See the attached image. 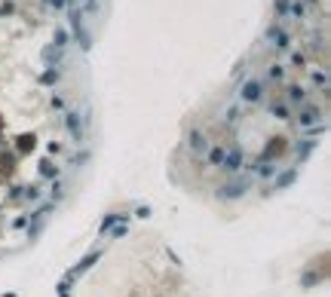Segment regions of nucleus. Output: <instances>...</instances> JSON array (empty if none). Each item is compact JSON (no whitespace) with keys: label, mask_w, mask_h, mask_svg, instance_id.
I'll use <instances>...</instances> for the list:
<instances>
[{"label":"nucleus","mask_w":331,"mask_h":297,"mask_svg":"<svg viewBox=\"0 0 331 297\" xmlns=\"http://www.w3.org/2000/svg\"><path fill=\"white\" fill-rule=\"evenodd\" d=\"M248 184H252L248 178H233V181L227 184V187H221V190H218V196H221V199H230V196H239V193H245V190H248Z\"/></svg>","instance_id":"nucleus-4"},{"label":"nucleus","mask_w":331,"mask_h":297,"mask_svg":"<svg viewBox=\"0 0 331 297\" xmlns=\"http://www.w3.org/2000/svg\"><path fill=\"white\" fill-rule=\"evenodd\" d=\"M267 77H270L273 83H282V77H285V67H282V65H270V67H267Z\"/></svg>","instance_id":"nucleus-13"},{"label":"nucleus","mask_w":331,"mask_h":297,"mask_svg":"<svg viewBox=\"0 0 331 297\" xmlns=\"http://www.w3.org/2000/svg\"><path fill=\"white\" fill-rule=\"evenodd\" d=\"M267 110H270V114H273L276 120H292V107H288L285 101H273Z\"/></svg>","instance_id":"nucleus-6"},{"label":"nucleus","mask_w":331,"mask_h":297,"mask_svg":"<svg viewBox=\"0 0 331 297\" xmlns=\"http://www.w3.org/2000/svg\"><path fill=\"white\" fill-rule=\"evenodd\" d=\"M245 163V153L239 150V147H233L230 153H227V157H224V165H227V172H236V168Z\"/></svg>","instance_id":"nucleus-5"},{"label":"nucleus","mask_w":331,"mask_h":297,"mask_svg":"<svg viewBox=\"0 0 331 297\" xmlns=\"http://www.w3.org/2000/svg\"><path fill=\"white\" fill-rule=\"evenodd\" d=\"M288 62H292V67H303V65H307V55H303V52H292V55H288Z\"/></svg>","instance_id":"nucleus-16"},{"label":"nucleus","mask_w":331,"mask_h":297,"mask_svg":"<svg viewBox=\"0 0 331 297\" xmlns=\"http://www.w3.org/2000/svg\"><path fill=\"white\" fill-rule=\"evenodd\" d=\"M288 3H292V0H276V3H273L276 19H285V16H288Z\"/></svg>","instance_id":"nucleus-15"},{"label":"nucleus","mask_w":331,"mask_h":297,"mask_svg":"<svg viewBox=\"0 0 331 297\" xmlns=\"http://www.w3.org/2000/svg\"><path fill=\"white\" fill-rule=\"evenodd\" d=\"M209 163H215V165H218V163H224V150H221V147H215V150L209 153Z\"/></svg>","instance_id":"nucleus-17"},{"label":"nucleus","mask_w":331,"mask_h":297,"mask_svg":"<svg viewBox=\"0 0 331 297\" xmlns=\"http://www.w3.org/2000/svg\"><path fill=\"white\" fill-rule=\"evenodd\" d=\"M62 52H65V49H59V46H52V43H49V46L43 49V62H46L49 67H55V65L62 62Z\"/></svg>","instance_id":"nucleus-7"},{"label":"nucleus","mask_w":331,"mask_h":297,"mask_svg":"<svg viewBox=\"0 0 331 297\" xmlns=\"http://www.w3.org/2000/svg\"><path fill=\"white\" fill-rule=\"evenodd\" d=\"M264 40H267L276 52H285L288 46H292V31H285V28L276 22V25H270L267 31H264Z\"/></svg>","instance_id":"nucleus-2"},{"label":"nucleus","mask_w":331,"mask_h":297,"mask_svg":"<svg viewBox=\"0 0 331 297\" xmlns=\"http://www.w3.org/2000/svg\"><path fill=\"white\" fill-rule=\"evenodd\" d=\"M190 147L197 150V153H202V150H205V135H202L199 129H193V132H190Z\"/></svg>","instance_id":"nucleus-9"},{"label":"nucleus","mask_w":331,"mask_h":297,"mask_svg":"<svg viewBox=\"0 0 331 297\" xmlns=\"http://www.w3.org/2000/svg\"><path fill=\"white\" fill-rule=\"evenodd\" d=\"M49 9H65V0H43Z\"/></svg>","instance_id":"nucleus-18"},{"label":"nucleus","mask_w":331,"mask_h":297,"mask_svg":"<svg viewBox=\"0 0 331 297\" xmlns=\"http://www.w3.org/2000/svg\"><path fill=\"white\" fill-rule=\"evenodd\" d=\"M40 83H43V86H55V83H59V70H55V67H46L43 77H40Z\"/></svg>","instance_id":"nucleus-12"},{"label":"nucleus","mask_w":331,"mask_h":297,"mask_svg":"<svg viewBox=\"0 0 331 297\" xmlns=\"http://www.w3.org/2000/svg\"><path fill=\"white\" fill-rule=\"evenodd\" d=\"M239 92H242V101L258 104V101H261V80H258V77H255V80H242V83H239Z\"/></svg>","instance_id":"nucleus-3"},{"label":"nucleus","mask_w":331,"mask_h":297,"mask_svg":"<svg viewBox=\"0 0 331 297\" xmlns=\"http://www.w3.org/2000/svg\"><path fill=\"white\" fill-rule=\"evenodd\" d=\"M285 92H288V98H292L295 104H303V89L298 86V83H288V86H285Z\"/></svg>","instance_id":"nucleus-11"},{"label":"nucleus","mask_w":331,"mask_h":297,"mask_svg":"<svg viewBox=\"0 0 331 297\" xmlns=\"http://www.w3.org/2000/svg\"><path fill=\"white\" fill-rule=\"evenodd\" d=\"M71 37L77 40V46L83 49V52H89L92 49V37H89V31H86V25H83V9L80 6H71Z\"/></svg>","instance_id":"nucleus-1"},{"label":"nucleus","mask_w":331,"mask_h":297,"mask_svg":"<svg viewBox=\"0 0 331 297\" xmlns=\"http://www.w3.org/2000/svg\"><path fill=\"white\" fill-rule=\"evenodd\" d=\"M310 83H313V86H319V89L325 92V86H328V74H325V67L313 70V74H310Z\"/></svg>","instance_id":"nucleus-8"},{"label":"nucleus","mask_w":331,"mask_h":297,"mask_svg":"<svg viewBox=\"0 0 331 297\" xmlns=\"http://www.w3.org/2000/svg\"><path fill=\"white\" fill-rule=\"evenodd\" d=\"M288 16H292V19H303V16H307L303 0H292V3H288Z\"/></svg>","instance_id":"nucleus-10"},{"label":"nucleus","mask_w":331,"mask_h":297,"mask_svg":"<svg viewBox=\"0 0 331 297\" xmlns=\"http://www.w3.org/2000/svg\"><path fill=\"white\" fill-rule=\"evenodd\" d=\"M52 46H59V49H65V46H67V31H65V28H55V37H52Z\"/></svg>","instance_id":"nucleus-14"}]
</instances>
